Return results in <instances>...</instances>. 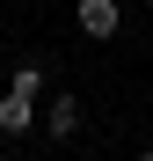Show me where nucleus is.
Returning <instances> with one entry per match:
<instances>
[{"instance_id":"f257e3e1","label":"nucleus","mask_w":153,"mask_h":161,"mask_svg":"<svg viewBox=\"0 0 153 161\" xmlns=\"http://www.w3.org/2000/svg\"><path fill=\"white\" fill-rule=\"evenodd\" d=\"M37 95H44V66L29 59V66H15L8 95H0V132H8V139H29V125H37Z\"/></svg>"},{"instance_id":"f03ea898","label":"nucleus","mask_w":153,"mask_h":161,"mask_svg":"<svg viewBox=\"0 0 153 161\" xmlns=\"http://www.w3.org/2000/svg\"><path fill=\"white\" fill-rule=\"evenodd\" d=\"M117 30H124V8H117V0H80V37L110 44Z\"/></svg>"},{"instance_id":"7ed1b4c3","label":"nucleus","mask_w":153,"mask_h":161,"mask_svg":"<svg viewBox=\"0 0 153 161\" xmlns=\"http://www.w3.org/2000/svg\"><path fill=\"white\" fill-rule=\"evenodd\" d=\"M44 132H51V139H73V132H80V95H51Z\"/></svg>"},{"instance_id":"20e7f679","label":"nucleus","mask_w":153,"mask_h":161,"mask_svg":"<svg viewBox=\"0 0 153 161\" xmlns=\"http://www.w3.org/2000/svg\"><path fill=\"white\" fill-rule=\"evenodd\" d=\"M139 161H153V147H146V154H139Z\"/></svg>"}]
</instances>
